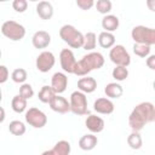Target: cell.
<instances>
[{
    "mask_svg": "<svg viewBox=\"0 0 155 155\" xmlns=\"http://www.w3.org/2000/svg\"><path fill=\"white\" fill-rule=\"evenodd\" d=\"M70 111L75 115H87L88 108H87V97L81 91H74L70 94Z\"/></svg>",
    "mask_w": 155,
    "mask_h": 155,
    "instance_id": "8992f818",
    "label": "cell"
},
{
    "mask_svg": "<svg viewBox=\"0 0 155 155\" xmlns=\"http://www.w3.org/2000/svg\"><path fill=\"white\" fill-rule=\"evenodd\" d=\"M31 44L35 48H46L51 44V35L46 30H38L31 38Z\"/></svg>",
    "mask_w": 155,
    "mask_h": 155,
    "instance_id": "9a60e30c",
    "label": "cell"
},
{
    "mask_svg": "<svg viewBox=\"0 0 155 155\" xmlns=\"http://www.w3.org/2000/svg\"><path fill=\"white\" fill-rule=\"evenodd\" d=\"M36 13L44 21L51 19L52 16H53V6H52V4L50 1H40L36 5Z\"/></svg>",
    "mask_w": 155,
    "mask_h": 155,
    "instance_id": "ac0fdd59",
    "label": "cell"
},
{
    "mask_svg": "<svg viewBox=\"0 0 155 155\" xmlns=\"http://www.w3.org/2000/svg\"><path fill=\"white\" fill-rule=\"evenodd\" d=\"M115 105L111 102V99L107 98V97H101L97 98L93 103V110L98 114H103V115H109L114 111Z\"/></svg>",
    "mask_w": 155,
    "mask_h": 155,
    "instance_id": "8fae6325",
    "label": "cell"
},
{
    "mask_svg": "<svg viewBox=\"0 0 155 155\" xmlns=\"http://www.w3.org/2000/svg\"><path fill=\"white\" fill-rule=\"evenodd\" d=\"M24 117H25L27 124H29L34 128H42L47 124V116H46V114L42 110H40V109L35 108V107L29 108L25 111Z\"/></svg>",
    "mask_w": 155,
    "mask_h": 155,
    "instance_id": "ba28073f",
    "label": "cell"
},
{
    "mask_svg": "<svg viewBox=\"0 0 155 155\" xmlns=\"http://www.w3.org/2000/svg\"><path fill=\"white\" fill-rule=\"evenodd\" d=\"M98 44L103 48H111L115 46V35L109 31H102L98 35Z\"/></svg>",
    "mask_w": 155,
    "mask_h": 155,
    "instance_id": "7402d4cb",
    "label": "cell"
},
{
    "mask_svg": "<svg viewBox=\"0 0 155 155\" xmlns=\"http://www.w3.org/2000/svg\"><path fill=\"white\" fill-rule=\"evenodd\" d=\"M97 88V81L94 78L91 76H84L78 80V90L86 93H92Z\"/></svg>",
    "mask_w": 155,
    "mask_h": 155,
    "instance_id": "e0dca14e",
    "label": "cell"
},
{
    "mask_svg": "<svg viewBox=\"0 0 155 155\" xmlns=\"http://www.w3.org/2000/svg\"><path fill=\"white\" fill-rule=\"evenodd\" d=\"M97 11L104 16L109 15V12L111 11V7H113V4L110 0H97V2L94 4Z\"/></svg>",
    "mask_w": 155,
    "mask_h": 155,
    "instance_id": "83f0119b",
    "label": "cell"
},
{
    "mask_svg": "<svg viewBox=\"0 0 155 155\" xmlns=\"http://www.w3.org/2000/svg\"><path fill=\"white\" fill-rule=\"evenodd\" d=\"M71 150L70 143L68 140H58L54 147L50 150H45L41 155H69Z\"/></svg>",
    "mask_w": 155,
    "mask_h": 155,
    "instance_id": "2e32d148",
    "label": "cell"
},
{
    "mask_svg": "<svg viewBox=\"0 0 155 155\" xmlns=\"http://www.w3.org/2000/svg\"><path fill=\"white\" fill-rule=\"evenodd\" d=\"M97 143H98V138L93 133L85 134V136H82L79 139V147H80V149H82L85 151H88V150L94 149L96 145H97Z\"/></svg>",
    "mask_w": 155,
    "mask_h": 155,
    "instance_id": "d6986e66",
    "label": "cell"
},
{
    "mask_svg": "<svg viewBox=\"0 0 155 155\" xmlns=\"http://www.w3.org/2000/svg\"><path fill=\"white\" fill-rule=\"evenodd\" d=\"M11 107L13 109L15 113H23L27 109V99L23 98L21 94H17L12 98V102H11Z\"/></svg>",
    "mask_w": 155,
    "mask_h": 155,
    "instance_id": "d4e9b609",
    "label": "cell"
},
{
    "mask_svg": "<svg viewBox=\"0 0 155 155\" xmlns=\"http://www.w3.org/2000/svg\"><path fill=\"white\" fill-rule=\"evenodd\" d=\"M133 53L142 58H148L150 54V46L143 44H134L133 45Z\"/></svg>",
    "mask_w": 155,
    "mask_h": 155,
    "instance_id": "4dcf8cb0",
    "label": "cell"
},
{
    "mask_svg": "<svg viewBox=\"0 0 155 155\" xmlns=\"http://www.w3.org/2000/svg\"><path fill=\"white\" fill-rule=\"evenodd\" d=\"M109 58L115 65L119 67L127 68L131 64V56L122 45H115L114 47H111L109 52Z\"/></svg>",
    "mask_w": 155,
    "mask_h": 155,
    "instance_id": "52a82bcc",
    "label": "cell"
},
{
    "mask_svg": "<svg viewBox=\"0 0 155 155\" xmlns=\"http://www.w3.org/2000/svg\"><path fill=\"white\" fill-rule=\"evenodd\" d=\"M19 94H21L23 98H25L27 101L30 99V98L34 96V90H33L31 85H30V84H25V82L22 84L21 87H19Z\"/></svg>",
    "mask_w": 155,
    "mask_h": 155,
    "instance_id": "1f68e13d",
    "label": "cell"
},
{
    "mask_svg": "<svg viewBox=\"0 0 155 155\" xmlns=\"http://www.w3.org/2000/svg\"><path fill=\"white\" fill-rule=\"evenodd\" d=\"M111 75L116 81H124V80H126L128 78V69L126 67L115 65V68L111 71Z\"/></svg>",
    "mask_w": 155,
    "mask_h": 155,
    "instance_id": "f1b7e54d",
    "label": "cell"
},
{
    "mask_svg": "<svg viewBox=\"0 0 155 155\" xmlns=\"http://www.w3.org/2000/svg\"><path fill=\"white\" fill-rule=\"evenodd\" d=\"M8 131L13 136H23L25 133V125L19 120H13L8 125Z\"/></svg>",
    "mask_w": 155,
    "mask_h": 155,
    "instance_id": "4316f807",
    "label": "cell"
},
{
    "mask_svg": "<svg viewBox=\"0 0 155 155\" xmlns=\"http://www.w3.org/2000/svg\"><path fill=\"white\" fill-rule=\"evenodd\" d=\"M85 125L87 127V130L91 132V133H99L104 130V126H105V122L104 120L101 117V116H97L94 114H91L86 117L85 120Z\"/></svg>",
    "mask_w": 155,
    "mask_h": 155,
    "instance_id": "4fadbf2b",
    "label": "cell"
},
{
    "mask_svg": "<svg viewBox=\"0 0 155 155\" xmlns=\"http://www.w3.org/2000/svg\"><path fill=\"white\" fill-rule=\"evenodd\" d=\"M131 36L134 44H143L148 46L155 45V28L136 25L131 31Z\"/></svg>",
    "mask_w": 155,
    "mask_h": 155,
    "instance_id": "277c9868",
    "label": "cell"
},
{
    "mask_svg": "<svg viewBox=\"0 0 155 155\" xmlns=\"http://www.w3.org/2000/svg\"><path fill=\"white\" fill-rule=\"evenodd\" d=\"M50 108L58 113V114H65L68 111H70V103L68 102L67 98L59 96V94H56V97L50 102Z\"/></svg>",
    "mask_w": 155,
    "mask_h": 155,
    "instance_id": "5bb4252c",
    "label": "cell"
},
{
    "mask_svg": "<svg viewBox=\"0 0 155 155\" xmlns=\"http://www.w3.org/2000/svg\"><path fill=\"white\" fill-rule=\"evenodd\" d=\"M4 120H5V110H4V108H1V119H0V121L4 122Z\"/></svg>",
    "mask_w": 155,
    "mask_h": 155,
    "instance_id": "74e56055",
    "label": "cell"
},
{
    "mask_svg": "<svg viewBox=\"0 0 155 155\" xmlns=\"http://www.w3.org/2000/svg\"><path fill=\"white\" fill-rule=\"evenodd\" d=\"M12 7H13V10H15L16 12L22 13V12H24V11L27 10V7H28V1H27V0H15V1L12 2Z\"/></svg>",
    "mask_w": 155,
    "mask_h": 155,
    "instance_id": "d6a6232c",
    "label": "cell"
},
{
    "mask_svg": "<svg viewBox=\"0 0 155 155\" xmlns=\"http://www.w3.org/2000/svg\"><path fill=\"white\" fill-rule=\"evenodd\" d=\"M94 4L96 2L93 0H76V5L81 10H90L91 7L94 6Z\"/></svg>",
    "mask_w": 155,
    "mask_h": 155,
    "instance_id": "836d02e7",
    "label": "cell"
},
{
    "mask_svg": "<svg viewBox=\"0 0 155 155\" xmlns=\"http://www.w3.org/2000/svg\"><path fill=\"white\" fill-rule=\"evenodd\" d=\"M127 144L131 149H134V150L140 149L142 145H143V139H142L139 132L132 131V133H130L128 137H127Z\"/></svg>",
    "mask_w": 155,
    "mask_h": 155,
    "instance_id": "cb8c5ba5",
    "label": "cell"
},
{
    "mask_svg": "<svg viewBox=\"0 0 155 155\" xmlns=\"http://www.w3.org/2000/svg\"><path fill=\"white\" fill-rule=\"evenodd\" d=\"M54 63H56V58H54V54L51 51H42L36 57V61H35L36 69L41 73L50 71L53 68Z\"/></svg>",
    "mask_w": 155,
    "mask_h": 155,
    "instance_id": "9c48e42d",
    "label": "cell"
},
{
    "mask_svg": "<svg viewBox=\"0 0 155 155\" xmlns=\"http://www.w3.org/2000/svg\"><path fill=\"white\" fill-rule=\"evenodd\" d=\"M1 33L4 36L12 41H19L25 36V28L16 21H6L1 25Z\"/></svg>",
    "mask_w": 155,
    "mask_h": 155,
    "instance_id": "5b68a950",
    "label": "cell"
},
{
    "mask_svg": "<svg viewBox=\"0 0 155 155\" xmlns=\"http://www.w3.org/2000/svg\"><path fill=\"white\" fill-rule=\"evenodd\" d=\"M104 93H105V96H107V98H113V99H115V98H120L121 96H122V93H124V88H122V86L120 85V84H117V82H109L105 87H104Z\"/></svg>",
    "mask_w": 155,
    "mask_h": 155,
    "instance_id": "44dd1931",
    "label": "cell"
},
{
    "mask_svg": "<svg viewBox=\"0 0 155 155\" xmlns=\"http://www.w3.org/2000/svg\"><path fill=\"white\" fill-rule=\"evenodd\" d=\"M153 87H154V91H155V80H154V82H153Z\"/></svg>",
    "mask_w": 155,
    "mask_h": 155,
    "instance_id": "f35d334b",
    "label": "cell"
},
{
    "mask_svg": "<svg viewBox=\"0 0 155 155\" xmlns=\"http://www.w3.org/2000/svg\"><path fill=\"white\" fill-rule=\"evenodd\" d=\"M56 94H57V93L53 91V88H52L51 86L45 85V86H42L41 90L39 91L38 97H39V101H40V102H42V103H48V104H50V102L56 97Z\"/></svg>",
    "mask_w": 155,
    "mask_h": 155,
    "instance_id": "603a6c76",
    "label": "cell"
},
{
    "mask_svg": "<svg viewBox=\"0 0 155 155\" xmlns=\"http://www.w3.org/2000/svg\"><path fill=\"white\" fill-rule=\"evenodd\" d=\"M147 6L150 11L155 12V0H147Z\"/></svg>",
    "mask_w": 155,
    "mask_h": 155,
    "instance_id": "8d00e7d4",
    "label": "cell"
},
{
    "mask_svg": "<svg viewBox=\"0 0 155 155\" xmlns=\"http://www.w3.org/2000/svg\"><path fill=\"white\" fill-rule=\"evenodd\" d=\"M104 56L101 52H88L87 54L82 56L80 61H78L74 74L78 76H86L92 70L101 69L104 65Z\"/></svg>",
    "mask_w": 155,
    "mask_h": 155,
    "instance_id": "7a4b0ae2",
    "label": "cell"
},
{
    "mask_svg": "<svg viewBox=\"0 0 155 155\" xmlns=\"http://www.w3.org/2000/svg\"><path fill=\"white\" fill-rule=\"evenodd\" d=\"M96 45H97V35L93 31H87L85 34L82 48L86 50V51H91L92 52V50L96 48Z\"/></svg>",
    "mask_w": 155,
    "mask_h": 155,
    "instance_id": "484cf974",
    "label": "cell"
},
{
    "mask_svg": "<svg viewBox=\"0 0 155 155\" xmlns=\"http://www.w3.org/2000/svg\"><path fill=\"white\" fill-rule=\"evenodd\" d=\"M145 63H147L148 68H150L151 70H155V54H150V56L147 58Z\"/></svg>",
    "mask_w": 155,
    "mask_h": 155,
    "instance_id": "d590c367",
    "label": "cell"
},
{
    "mask_svg": "<svg viewBox=\"0 0 155 155\" xmlns=\"http://www.w3.org/2000/svg\"><path fill=\"white\" fill-rule=\"evenodd\" d=\"M27 78H28L27 70L23 69V68H17L11 74V79L16 84H24V81L27 80Z\"/></svg>",
    "mask_w": 155,
    "mask_h": 155,
    "instance_id": "f546056e",
    "label": "cell"
},
{
    "mask_svg": "<svg viewBox=\"0 0 155 155\" xmlns=\"http://www.w3.org/2000/svg\"><path fill=\"white\" fill-rule=\"evenodd\" d=\"M153 121H155V105L150 102L137 104L128 116V125L136 132H139L147 124Z\"/></svg>",
    "mask_w": 155,
    "mask_h": 155,
    "instance_id": "6da1fadb",
    "label": "cell"
},
{
    "mask_svg": "<svg viewBox=\"0 0 155 155\" xmlns=\"http://www.w3.org/2000/svg\"><path fill=\"white\" fill-rule=\"evenodd\" d=\"M59 36L65 44H68V46L73 48H80L84 46L85 35L71 24L62 25L59 29Z\"/></svg>",
    "mask_w": 155,
    "mask_h": 155,
    "instance_id": "3957f363",
    "label": "cell"
},
{
    "mask_svg": "<svg viewBox=\"0 0 155 155\" xmlns=\"http://www.w3.org/2000/svg\"><path fill=\"white\" fill-rule=\"evenodd\" d=\"M8 76H10V73H8V69H7V67L6 65H0V84H4V82H6L7 81V79H8Z\"/></svg>",
    "mask_w": 155,
    "mask_h": 155,
    "instance_id": "e575fe53",
    "label": "cell"
},
{
    "mask_svg": "<svg viewBox=\"0 0 155 155\" xmlns=\"http://www.w3.org/2000/svg\"><path fill=\"white\" fill-rule=\"evenodd\" d=\"M119 18L115 15H107L102 18V27L104 29V31H109L113 33L119 28Z\"/></svg>",
    "mask_w": 155,
    "mask_h": 155,
    "instance_id": "ffe728a7",
    "label": "cell"
},
{
    "mask_svg": "<svg viewBox=\"0 0 155 155\" xmlns=\"http://www.w3.org/2000/svg\"><path fill=\"white\" fill-rule=\"evenodd\" d=\"M67 86H68V76L64 73L57 71V73H54L52 75V78H51V87L53 88V91L57 94L63 93L67 90Z\"/></svg>",
    "mask_w": 155,
    "mask_h": 155,
    "instance_id": "7c38bea8",
    "label": "cell"
},
{
    "mask_svg": "<svg viewBox=\"0 0 155 155\" xmlns=\"http://www.w3.org/2000/svg\"><path fill=\"white\" fill-rule=\"evenodd\" d=\"M59 62L62 69L68 74H74L75 67L78 61L75 59V56L70 48H63L59 53Z\"/></svg>",
    "mask_w": 155,
    "mask_h": 155,
    "instance_id": "30bf717a",
    "label": "cell"
}]
</instances>
